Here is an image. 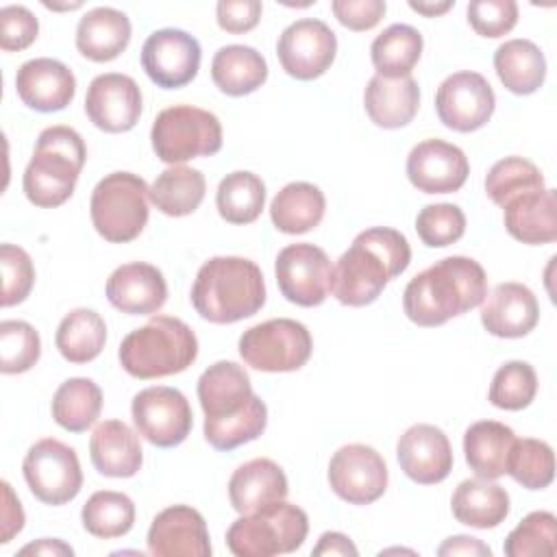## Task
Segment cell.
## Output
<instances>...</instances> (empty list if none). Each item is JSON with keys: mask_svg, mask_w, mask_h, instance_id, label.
Segmentation results:
<instances>
[{"mask_svg": "<svg viewBox=\"0 0 557 557\" xmlns=\"http://www.w3.org/2000/svg\"><path fill=\"white\" fill-rule=\"evenodd\" d=\"M131 35L133 28L126 13L113 7H96L78 20L76 48L85 59L107 63L126 50Z\"/></svg>", "mask_w": 557, "mask_h": 557, "instance_id": "obj_28", "label": "cell"}, {"mask_svg": "<svg viewBox=\"0 0 557 557\" xmlns=\"http://www.w3.org/2000/svg\"><path fill=\"white\" fill-rule=\"evenodd\" d=\"M4 492V507H2V544H9L13 535H17L24 529V509L20 505V498L13 494V487L2 481Z\"/></svg>", "mask_w": 557, "mask_h": 557, "instance_id": "obj_53", "label": "cell"}, {"mask_svg": "<svg viewBox=\"0 0 557 557\" xmlns=\"http://www.w3.org/2000/svg\"><path fill=\"white\" fill-rule=\"evenodd\" d=\"M411 261L407 237L389 226L361 231L331 272V294L346 307L374 302Z\"/></svg>", "mask_w": 557, "mask_h": 557, "instance_id": "obj_1", "label": "cell"}, {"mask_svg": "<svg viewBox=\"0 0 557 557\" xmlns=\"http://www.w3.org/2000/svg\"><path fill=\"white\" fill-rule=\"evenodd\" d=\"M205 420H222L239 413L252 398V383L244 366L235 361H215L196 385Z\"/></svg>", "mask_w": 557, "mask_h": 557, "instance_id": "obj_24", "label": "cell"}, {"mask_svg": "<svg viewBox=\"0 0 557 557\" xmlns=\"http://www.w3.org/2000/svg\"><path fill=\"white\" fill-rule=\"evenodd\" d=\"M20 555H74L72 546H67L65 542L61 540H50V537H44L39 542H33V544H26L24 548H20Z\"/></svg>", "mask_w": 557, "mask_h": 557, "instance_id": "obj_56", "label": "cell"}, {"mask_svg": "<svg viewBox=\"0 0 557 557\" xmlns=\"http://www.w3.org/2000/svg\"><path fill=\"white\" fill-rule=\"evenodd\" d=\"M287 476L283 468L268 459H250L242 463L228 479V500L237 513L257 511L270 503L285 500Z\"/></svg>", "mask_w": 557, "mask_h": 557, "instance_id": "obj_26", "label": "cell"}, {"mask_svg": "<svg viewBox=\"0 0 557 557\" xmlns=\"http://www.w3.org/2000/svg\"><path fill=\"white\" fill-rule=\"evenodd\" d=\"M265 205V183L248 170L226 174L215 191V207L228 224L255 222Z\"/></svg>", "mask_w": 557, "mask_h": 557, "instance_id": "obj_39", "label": "cell"}, {"mask_svg": "<svg viewBox=\"0 0 557 557\" xmlns=\"http://www.w3.org/2000/svg\"><path fill=\"white\" fill-rule=\"evenodd\" d=\"M329 485L348 505H370L387 490V466L381 453L366 444H346L329 461Z\"/></svg>", "mask_w": 557, "mask_h": 557, "instance_id": "obj_14", "label": "cell"}, {"mask_svg": "<svg viewBox=\"0 0 557 557\" xmlns=\"http://www.w3.org/2000/svg\"><path fill=\"white\" fill-rule=\"evenodd\" d=\"M237 348L244 363L255 370L294 372L309 361L313 339L302 322L292 318H272L246 329Z\"/></svg>", "mask_w": 557, "mask_h": 557, "instance_id": "obj_9", "label": "cell"}, {"mask_svg": "<svg viewBox=\"0 0 557 557\" xmlns=\"http://www.w3.org/2000/svg\"><path fill=\"white\" fill-rule=\"evenodd\" d=\"M107 342V324L94 309H72L59 322L54 344L61 357L70 363L94 361Z\"/></svg>", "mask_w": 557, "mask_h": 557, "instance_id": "obj_36", "label": "cell"}, {"mask_svg": "<svg viewBox=\"0 0 557 557\" xmlns=\"http://www.w3.org/2000/svg\"><path fill=\"white\" fill-rule=\"evenodd\" d=\"M507 557H553L557 550V518L550 511H531L505 537Z\"/></svg>", "mask_w": 557, "mask_h": 557, "instance_id": "obj_44", "label": "cell"}, {"mask_svg": "<svg viewBox=\"0 0 557 557\" xmlns=\"http://www.w3.org/2000/svg\"><path fill=\"white\" fill-rule=\"evenodd\" d=\"M152 150L159 161L181 165L196 157H211L222 148L218 115L191 104L163 109L150 128Z\"/></svg>", "mask_w": 557, "mask_h": 557, "instance_id": "obj_8", "label": "cell"}, {"mask_svg": "<svg viewBox=\"0 0 557 557\" xmlns=\"http://www.w3.org/2000/svg\"><path fill=\"white\" fill-rule=\"evenodd\" d=\"M148 553L157 557H209L211 542L202 513L189 505H172L152 518Z\"/></svg>", "mask_w": 557, "mask_h": 557, "instance_id": "obj_19", "label": "cell"}, {"mask_svg": "<svg viewBox=\"0 0 557 557\" xmlns=\"http://www.w3.org/2000/svg\"><path fill=\"white\" fill-rule=\"evenodd\" d=\"M396 459L400 470L420 485L442 483L455 461L446 433L435 424L409 426L396 444Z\"/></svg>", "mask_w": 557, "mask_h": 557, "instance_id": "obj_20", "label": "cell"}, {"mask_svg": "<svg viewBox=\"0 0 557 557\" xmlns=\"http://www.w3.org/2000/svg\"><path fill=\"white\" fill-rule=\"evenodd\" d=\"M542 189L546 187L540 168L524 157H505L496 161L485 176V194L498 207H505L518 196Z\"/></svg>", "mask_w": 557, "mask_h": 557, "instance_id": "obj_41", "label": "cell"}, {"mask_svg": "<svg viewBox=\"0 0 557 557\" xmlns=\"http://www.w3.org/2000/svg\"><path fill=\"white\" fill-rule=\"evenodd\" d=\"M494 70L505 89L516 96H529L544 85L546 59L531 39H509L496 48Z\"/></svg>", "mask_w": 557, "mask_h": 557, "instance_id": "obj_33", "label": "cell"}, {"mask_svg": "<svg viewBox=\"0 0 557 557\" xmlns=\"http://www.w3.org/2000/svg\"><path fill=\"white\" fill-rule=\"evenodd\" d=\"M496 109V96L479 72H455L442 81L435 94V111L446 128L472 133L483 128Z\"/></svg>", "mask_w": 557, "mask_h": 557, "instance_id": "obj_13", "label": "cell"}, {"mask_svg": "<svg viewBox=\"0 0 557 557\" xmlns=\"http://www.w3.org/2000/svg\"><path fill=\"white\" fill-rule=\"evenodd\" d=\"M481 305V324L494 337H524L540 320L537 298L522 283H498Z\"/></svg>", "mask_w": 557, "mask_h": 557, "instance_id": "obj_22", "label": "cell"}, {"mask_svg": "<svg viewBox=\"0 0 557 557\" xmlns=\"http://www.w3.org/2000/svg\"><path fill=\"white\" fill-rule=\"evenodd\" d=\"M148 189L146 181L133 172H111L100 178L89 200L96 233L111 244H126L139 237L150 213Z\"/></svg>", "mask_w": 557, "mask_h": 557, "instance_id": "obj_7", "label": "cell"}, {"mask_svg": "<svg viewBox=\"0 0 557 557\" xmlns=\"http://www.w3.org/2000/svg\"><path fill=\"white\" fill-rule=\"evenodd\" d=\"M104 292L117 311L128 315H148L165 305L168 283L157 265L133 261L111 272Z\"/></svg>", "mask_w": 557, "mask_h": 557, "instance_id": "obj_23", "label": "cell"}, {"mask_svg": "<svg viewBox=\"0 0 557 557\" xmlns=\"http://www.w3.org/2000/svg\"><path fill=\"white\" fill-rule=\"evenodd\" d=\"M198 357V339L189 324L174 315H154L131 331L117 350L120 366L135 379L150 381L187 370Z\"/></svg>", "mask_w": 557, "mask_h": 557, "instance_id": "obj_5", "label": "cell"}, {"mask_svg": "<svg viewBox=\"0 0 557 557\" xmlns=\"http://www.w3.org/2000/svg\"><path fill=\"white\" fill-rule=\"evenodd\" d=\"M102 411V389L98 383L85 376H72L63 381L52 396V418L54 422L70 431L83 433L96 424Z\"/></svg>", "mask_w": 557, "mask_h": 557, "instance_id": "obj_38", "label": "cell"}, {"mask_svg": "<svg viewBox=\"0 0 557 557\" xmlns=\"http://www.w3.org/2000/svg\"><path fill=\"white\" fill-rule=\"evenodd\" d=\"M470 174L466 152L444 139H424L407 157V178L424 194H453Z\"/></svg>", "mask_w": 557, "mask_h": 557, "instance_id": "obj_18", "label": "cell"}, {"mask_svg": "<svg viewBox=\"0 0 557 557\" xmlns=\"http://www.w3.org/2000/svg\"><path fill=\"white\" fill-rule=\"evenodd\" d=\"M468 24L481 37H503L518 24V4L513 0H474L468 4Z\"/></svg>", "mask_w": 557, "mask_h": 557, "instance_id": "obj_49", "label": "cell"}, {"mask_svg": "<svg viewBox=\"0 0 557 557\" xmlns=\"http://www.w3.org/2000/svg\"><path fill=\"white\" fill-rule=\"evenodd\" d=\"M263 13V4L259 0H222L215 7L218 26L226 33L242 35L252 30Z\"/></svg>", "mask_w": 557, "mask_h": 557, "instance_id": "obj_52", "label": "cell"}, {"mask_svg": "<svg viewBox=\"0 0 557 557\" xmlns=\"http://www.w3.org/2000/svg\"><path fill=\"white\" fill-rule=\"evenodd\" d=\"M131 413L137 433L157 448H174L194 426L189 400L176 387L152 385L133 396Z\"/></svg>", "mask_w": 557, "mask_h": 557, "instance_id": "obj_11", "label": "cell"}, {"mask_svg": "<svg viewBox=\"0 0 557 557\" xmlns=\"http://www.w3.org/2000/svg\"><path fill=\"white\" fill-rule=\"evenodd\" d=\"M41 357V339L33 324L24 320L0 322V372L22 374Z\"/></svg>", "mask_w": 557, "mask_h": 557, "instance_id": "obj_46", "label": "cell"}, {"mask_svg": "<svg viewBox=\"0 0 557 557\" xmlns=\"http://www.w3.org/2000/svg\"><path fill=\"white\" fill-rule=\"evenodd\" d=\"M368 117L381 128L407 126L420 107V87L416 78H385L374 74L363 91Z\"/></svg>", "mask_w": 557, "mask_h": 557, "instance_id": "obj_29", "label": "cell"}, {"mask_svg": "<svg viewBox=\"0 0 557 557\" xmlns=\"http://www.w3.org/2000/svg\"><path fill=\"white\" fill-rule=\"evenodd\" d=\"M87 533L102 540L126 535L135 524V503L131 496L113 490L94 492L81 509Z\"/></svg>", "mask_w": 557, "mask_h": 557, "instance_id": "obj_40", "label": "cell"}, {"mask_svg": "<svg viewBox=\"0 0 557 557\" xmlns=\"http://www.w3.org/2000/svg\"><path fill=\"white\" fill-rule=\"evenodd\" d=\"M89 457L102 476L128 479L144 463V450L137 433L122 420H104L96 424L89 437Z\"/></svg>", "mask_w": 557, "mask_h": 557, "instance_id": "obj_25", "label": "cell"}, {"mask_svg": "<svg viewBox=\"0 0 557 557\" xmlns=\"http://www.w3.org/2000/svg\"><path fill=\"white\" fill-rule=\"evenodd\" d=\"M516 433L496 420H479L463 433V453L470 470L481 479H498L507 470V457Z\"/></svg>", "mask_w": 557, "mask_h": 557, "instance_id": "obj_32", "label": "cell"}, {"mask_svg": "<svg viewBox=\"0 0 557 557\" xmlns=\"http://www.w3.org/2000/svg\"><path fill=\"white\" fill-rule=\"evenodd\" d=\"M416 233L429 248H444L459 242L466 233V215L457 205L437 202L420 209Z\"/></svg>", "mask_w": 557, "mask_h": 557, "instance_id": "obj_47", "label": "cell"}, {"mask_svg": "<svg viewBox=\"0 0 557 557\" xmlns=\"http://www.w3.org/2000/svg\"><path fill=\"white\" fill-rule=\"evenodd\" d=\"M85 159V141L74 128L63 124L44 128L22 176L28 202L41 209H54L70 200Z\"/></svg>", "mask_w": 557, "mask_h": 557, "instance_id": "obj_4", "label": "cell"}, {"mask_svg": "<svg viewBox=\"0 0 557 557\" xmlns=\"http://www.w3.org/2000/svg\"><path fill=\"white\" fill-rule=\"evenodd\" d=\"M331 9L342 26L361 33L374 28L383 20L387 4L383 0H335Z\"/></svg>", "mask_w": 557, "mask_h": 557, "instance_id": "obj_51", "label": "cell"}, {"mask_svg": "<svg viewBox=\"0 0 557 557\" xmlns=\"http://www.w3.org/2000/svg\"><path fill=\"white\" fill-rule=\"evenodd\" d=\"M189 298L202 320L233 324L265 305V281L246 257H211L200 265Z\"/></svg>", "mask_w": 557, "mask_h": 557, "instance_id": "obj_3", "label": "cell"}, {"mask_svg": "<svg viewBox=\"0 0 557 557\" xmlns=\"http://www.w3.org/2000/svg\"><path fill=\"white\" fill-rule=\"evenodd\" d=\"M537 394V374L527 361L503 363L490 385V403L505 411H520L533 403Z\"/></svg>", "mask_w": 557, "mask_h": 557, "instance_id": "obj_45", "label": "cell"}, {"mask_svg": "<svg viewBox=\"0 0 557 557\" xmlns=\"http://www.w3.org/2000/svg\"><path fill=\"white\" fill-rule=\"evenodd\" d=\"M15 91L20 100L39 113L65 109L76 94L72 70L50 57H37L20 65L15 74Z\"/></svg>", "mask_w": 557, "mask_h": 557, "instance_id": "obj_21", "label": "cell"}, {"mask_svg": "<svg viewBox=\"0 0 557 557\" xmlns=\"http://www.w3.org/2000/svg\"><path fill=\"white\" fill-rule=\"evenodd\" d=\"M357 546L350 542L348 535L339 533V531H326L320 535L318 546L313 548V555H350L357 557Z\"/></svg>", "mask_w": 557, "mask_h": 557, "instance_id": "obj_55", "label": "cell"}, {"mask_svg": "<svg viewBox=\"0 0 557 557\" xmlns=\"http://www.w3.org/2000/svg\"><path fill=\"white\" fill-rule=\"evenodd\" d=\"M309 533V518L298 505L276 500L242 513L228 531L226 546L237 557H272L294 553Z\"/></svg>", "mask_w": 557, "mask_h": 557, "instance_id": "obj_6", "label": "cell"}, {"mask_svg": "<svg viewBox=\"0 0 557 557\" xmlns=\"http://www.w3.org/2000/svg\"><path fill=\"white\" fill-rule=\"evenodd\" d=\"M487 276L483 265L463 255L435 261L416 274L403 292L405 315L418 326H442L483 302Z\"/></svg>", "mask_w": 557, "mask_h": 557, "instance_id": "obj_2", "label": "cell"}, {"mask_svg": "<svg viewBox=\"0 0 557 557\" xmlns=\"http://www.w3.org/2000/svg\"><path fill=\"white\" fill-rule=\"evenodd\" d=\"M337 54V37L329 24L315 17L292 22L276 41L281 67L296 81L322 76Z\"/></svg>", "mask_w": 557, "mask_h": 557, "instance_id": "obj_15", "label": "cell"}, {"mask_svg": "<svg viewBox=\"0 0 557 557\" xmlns=\"http://www.w3.org/2000/svg\"><path fill=\"white\" fill-rule=\"evenodd\" d=\"M457 522L474 529H494L509 516V494L492 479H466L450 498Z\"/></svg>", "mask_w": 557, "mask_h": 557, "instance_id": "obj_30", "label": "cell"}, {"mask_svg": "<svg viewBox=\"0 0 557 557\" xmlns=\"http://www.w3.org/2000/svg\"><path fill=\"white\" fill-rule=\"evenodd\" d=\"M200 44L181 28H159L141 46V67L161 89H178L191 83L200 70Z\"/></svg>", "mask_w": 557, "mask_h": 557, "instance_id": "obj_16", "label": "cell"}, {"mask_svg": "<svg viewBox=\"0 0 557 557\" xmlns=\"http://www.w3.org/2000/svg\"><path fill=\"white\" fill-rule=\"evenodd\" d=\"M215 87L233 98L257 91L268 78V63L259 50L244 44L222 46L211 61Z\"/></svg>", "mask_w": 557, "mask_h": 557, "instance_id": "obj_31", "label": "cell"}, {"mask_svg": "<svg viewBox=\"0 0 557 557\" xmlns=\"http://www.w3.org/2000/svg\"><path fill=\"white\" fill-rule=\"evenodd\" d=\"M505 474L527 490L548 487L555 479V455L550 444L535 437H516L507 457Z\"/></svg>", "mask_w": 557, "mask_h": 557, "instance_id": "obj_42", "label": "cell"}, {"mask_svg": "<svg viewBox=\"0 0 557 557\" xmlns=\"http://www.w3.org/2000/svg\"><path fill=\"white\" fill-rule=\"evenodd\" d=\"M39 33L35 13L22 4H7L0 9V48L4 52L26 50Z\"/></svg>", "mask_w": 557, "mask_h": 557, "instance_id": "obj_50", "label": "cell"}, {"mask_svg": "<svg viewBox=\"0 0 557 557\" xmlns=\"http://www.w3.org/2000/svg\"><path fill=\"white\" fill-rule=\"evenodd\" d=\"M268 424V407L265 403L252 394L248 405L228 418L222 420H205V440L215 450H233L242 444L257 440Z\"/></svg>", "mask_w": 557, "mask_h": 557, "instance_id": "obj_43", "label": "cell"}, {"mask_svg": "<svg viewBox=\"0 0 557 557\" xmlns=\"http://www.w3.org/2000/svg\"><path fill=\"white\" fill-rule=\"evenodd\" d=\"M205 174L189 165L165 168L148 189L150 202L165 215L183 218L194 213L205 200Z\"/></svg>", "mask_w": 557, "mask_h": 557, "instance_id": "obj_35", "label": "cell"}, {"mask_svg": "<svg viewBox=\"0 0 557 557\" xmlns=\"http://www.w3.org/2000/svg\"><path fill=\"white\" fill-rule=\"evenodd\" d=\"M331 259L313 244L300 242L285 246L274 261L281 294L298 307H318L331 292Z\"/></svg>", "mask_w": 557, "mask_h": 557, "instance_id": "obj_12", "label": "cell"}, {"mask_svg": "<svg viewBox=\"0 0 557 557\" xmlns=\"http://www.w3.org/2000/svg\"><path fill=\"white\" fill-rule=\"evenodd\" d=\"M326 200L320 187L305 181L287 183L270 202V220L285 235L315 228L324 218Z\"/></svg>", "mask_w": 557, "mask_h": 557, "instance_id": "obj_34", "label": "cell"}, {"mask_svg": "<svg viewBox=\"0 0 557 557\" xmlns=\"http://www.w3.org/2000/svg\"><path fill=\"white\" fill-rule=\"evenodd\" d=\"M507 233L529 246L553 244L557 239V194L555 189L531 191L503 207Z\"/></svg>", "mask_w": 557, "mask_h": 557, "instance_id": "obj_27", "label": "cell"}, {"mask_svg": "<svg viewBox=\"0 0 557 557\" xmlns=\"http://www.w3.org/2000/svg\"><path fill=\"white\" fill-rule=\"evenodd\" d=\"M0 268H2V307H13L26 300L35 285V268L30 255L15 246L2 244L0 246Z\"/></svg>", "mask_w": 557, "mask_h": 557, "instance_id": "obj_48", "label": "cell"}, {"mask_svg": "<svg viewBox=\"0 0 557 557\" xmlns=\"http://www.w3.org/2000/svg\"><path fill=\"white\" fill-rule=\"evenodd\" d=\"M422 35L409 24H392L374 37L370 46V59L379 76L403 78L411 76V70L422 54Z\"/></svg>", "mask_w": 557, "mask_h": 557, "instance_id": "obj_37", "label": "cell"}, {"mask_svg": "<svg viewBox=\"0 0 557 557\" xmlns=\"http://www.w3.org/2000/svg\"><path fill=\"white\" fill-rule=\"evenodd\" d=\"M437 555H442V557H446V555H470V557L483 555V557H490L492 548L487 544H483L481 540L472 537V535H453L437 548Z\"/></svg>", "mask_w": 557, "mask_h": 557, "instance_id": "obj_54", "label": "cell"}, {"mask_svg": "<svg viewBox=\"0 0 557 557\" xmlns=\"http://www.w3.org/2000/svg\"><path fill=\"white\" fill-rule=\"evenodd\" d=\"M85 113L104 133H126L139 122L141 89L126 74H100L87 87Z\"/></svg>", "mask_w": 557, "mask_h": 557, "instance_id": "obj_17", "label": "cell"}, {"mask_svg": "<svg viewBox=\"0 0 557 557\" xmlns=\"http://www.w3.org/2000/svg\"><path fill=\"white\" fill-rule=\"evenodd\" d=\"M455 2L453 0H444V2H409V9L424 15V17H435V15H442L446 13Z\"/></svg>", "mask_w": 557, "mask_h": 557, "instance_id": "obj_57", "label": "cell"}, {"mask_svg": "<svg viewBox=\"0 0 557 557\" xmlns=\"http://www.w3.org/2000/svg\"><path fill=\"white\" fill-rule=\"evenodd\" d=\"M22 472L35 498L52 507L74 500L83 487L76 450L54 437H44L28 448Z\"/></svg>", "mask_w": 557, "mask_h": 557, "instance_id": "obj_10", "label": "cell"}]
</instances>
